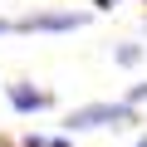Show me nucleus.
I'll return each mask as SVG.
<instances>
[{
  "label": "nucleus",
  "mask_w": 147,
  "mask_h": 147,
  "mask_svg": "<svg viewBox=\"0 0 147 147\" xmlns=\"http://www.w3.org/2000/svg\"><path fill=\"white\" fill-rule=\"evenodd\" d=\"M84 15H74V10H39V15H25L20 30H79Z\"/></svg>",
  "instance_id": "2"
},
{
  "label": "nucleus",
  "mask_w": 147,
  "mask_h": 147,
  "mask_svg": "<svg viewBox=\"0 0 147 147\" xmlns=\"http://www.w3.org/2000/svg\"><path fill=\"white\" fill-rule=\"evenodd\" d=\"M137 147H147V137H137Z\"/></svg>",
  "instance_id": "9"
},
{
  "label": "nucleus",
  "mask_w": 147,
  "mask_h": 147,
  "mask_svg": "<svg viewBox=\"0 0 147 147\" xmlns=\"http://www.w3.org/2000/svg\"><path fill=\"white\" fill-rule=\"evenodd\" d=\"M5 30H10V25H5V20H0V34H5Z\"/></svg>",
  "instance_id": "8"
},
{
  "label": "nucleus",
  "mask_w": 147,
  "mask_h": 147,
  "mask_svg": "<svg viewBox=\"0 0 147 147\" xmlns=\"http://www.w3.org/2000/svg\"><path fill=\"white\" fill-rule=\"evenodd\" d=\"M127 123H137L127 103H84L69 113V127H127Z\"/></svg>",
  "instance_id": "1"
},
{
  "label": "nucleus",
  "mask_w": 147,
  "mask_h": 147,
  "mask_svg": "<svg viewBox=\"0 0 147 147\" xmlns=\"http://www.w3.org/2000/svg\"><path fill=\"white\" fill-rule=\"evenodd\" d=\"M93 5H103V10H113V5H118V0H93Z\"/></svg>",
  "instance_id": "7"
},
{
  "label": "nucleus",
  "mask_w": 147,
  "mask_h": 147,
  "mask_svg": "<svg viewBox=\"0 0 147 147\" xmlns=\"http://www.w3.org/2000/svg\"><path fill=\"white\" fill-rule=\"evenodd\" d=\"M142 98H147V84H137V88L127 93V108H132V103H142Z\"/></svg>",
  "instance_id": "6"
},
{
  "label": "nucleus",
  "mask_w": 147,
  "mask_h": 147,
  "mask_svg": "<svg viewBox=\"0 0 147 147\" xmlns=\"http://www.w3.org/2000/svg\"><path fill=\"white\" fill-rule=\"evenodd\" d=\"M25 147H69L64 137H25Z\"/></svg>",
  "instance_id": "4"
},
{
  "label": "nucleus",
  "mask_w": 147,
  "mask_h": 147,
  "mask_svg": "<svg viewBox=\"0 0 147 147\" xmlns=\"http://www.w3.org/2000/svg\"><path fill=\"white\" fill-rule=\"evenodd\" d=\"M10 103H15L20 113H34V108L49 103V93H39V88H30V84H15V88H10Z\"/></svg>",
  "instance_id": "3"
},
{
  "label": "nucleus",
  "mask_w": 147,
  "mask_h": 147,
  "mask_svg": "<svg viewBox=\"0 0 147 147\" xmlns=\"http://www.w3.org/2000/svg\"><path fill=\"white\" fill-rule=\"evenodd\" d=\"M137 54H142L137 44H123V49H118V64H137Z\"/></svg>",
  "instance_id": "5"
}]
</instances>
